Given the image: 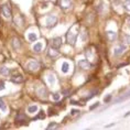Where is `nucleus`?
Wrapping results in <instances>:
<instances>
[{"label":"nucleus","mask_w":130,"mask_h":130,"mask_svg":"<svg viewBox=\"0 0 130 130\" xmlns=\"http://www.w3.org/2000/svg\"><path fill=\"white\" fill-rule=\"evenodd\" d=\"M78 32H79L78 25H77V24L73 25V27L69 30V32L66 33V40H67V43H69V44H72V45L75 44L76 39H77V35H78Z\"/></svg>","instance_id":"obj_1"},{"label":"nucleus","mask_w":130,"mask_h":130,"mask_svg":"<svg viewBox=\"0 0 130 130\" xmlns=\"http://www.w3.org/2000/svg\"><path fill=\"white\" fill-rule=\"evenodd\" d=\"M1 13L6 19H11V17H12L11 6L9 4H4L1 6Z\"/></svg>","instance_id":"obj_2"},{"label":"nucleus","mask_w":130,"mask_h":130,"mask_svg":"<svg viewBox=\"0 0 130 130\" xmlns=\"http://www.w3.org/2000/svg\"><path fill=\"white\" fill-rule=\"evenodd\" d=\"M40 67H41V64L39 63L38 61H30L28 63V65H27V69L29 71H32V72L40 70Z\"/></svg>","instance_id":"obj_3"},{"label":"nucleus","mask_w":130,"mask_h":130,"mask_svg":"<svg viewBox=\"0 0 130 130\" xmlns=\"http://www.w3.org/2000/svg\"><path fill=\"white\" fill-rule=\"evenodd\" d=\"M57 24V17H55V15H48L46 18V27L47 28H53L55 25Z\"/></svg>","instance_id":"obj_4"},{"label":"nucleus","mask_w":130,"mask_h":130,"mask_svg":"<svg viewBox=\"0 0 130 130\" xmlns=\"http://www.w3.org/2000/svg\"><path fill=\"white\" fill-rule=\"evenodd\" d=\"M126 50H127V46H126V45L120 44V45H118L117 47H115V50H113V55H115V56H119V55H121Z\"/></svg>","instance_id":"obj_5"},{"label":"nucleus","mask_w":130,"mask_h":130,"mask_svg":"<svg viewBox=\"0 0 130 130\" xmlns=\"http://www.w3.org/2000/svg\"><path fill=\"white\" fill-rule=\"evenodd\" d=\"M11 80L13 83L15 84H20L23 82V76L21 75V74H19V73H15V74H12V76H11Z\"/></svg>","instance_id":"obj_6"},{"label":"nucleus","mask_w":130,"mask_h":130,"mask_svg":"<svg viewBox=\"0 0 130 130\" xmlns=\"http://www.w3.org/2000/svg\"><path fill=\"white\" fill-rule=\"evenodd\" d=\"M78 66L82 70H88L90 67V63H89V61H87V60H80V61H78Z\"/></svg>","instance_id":"obj_7"},{"label":"nucleus","mask_w":130,"mask_h":130,"mask_svg":"<svg viewBox=\"0 0 130 130\" xmlns=\"http://www.w3.org/2000/svg\"><path fill=\"white\" fill-rule=\"evenodd\" d=\"M62 45V39L60 37L57 38H54L53 40H52V47L54 48H60Z\"/></svg>","instance_id":"obj_8"},{"label":"nucleus","mask_w":130,"mask_h":130,"mask_svg":"<svg viewBox=\"0 0 130 130\" xmlns=\"http://www.w3.org/2000/svg\"><path fill=\"white\" fill-rule=\"evenodd\" d=\"M60 6L63 9H69L72 6V1L71 0H60Z\"/></svg>","instance_id":"obj_9"},{"label":"nucleus","mask_w":130,"mask_h":130,"mask_svg":"<svg viewBox=\"0 0 130 130\" xmlns=\"http://www.w3.org/2000/svg\"><path fill=\"white\" fill-rule=\"evenodd\" d=\"M106 37H107V39H108V41L112 42V41H115L117 39V33L116 32H113V31H107L106 32Z\"/></svg>","instance_id":"obj_10"},{"label":"nucleus","mask_w":130,"mask_h":130,"mask_svg":"<svg viewBox=\"0 0 130 130\" xmlns=\"http://www.w3.org/2000/svg\"><path fill=\"white\" fill-rule=\"evenodd\" d=\"M129 98H130V89L127 93L123 94L122 96H120L119 98H117L116 99V103H121V102H123V100H127V99H129Z\"/></svg>","instance_id":"obj_11"},{"label":"nucleus","mask_w":130,"mask_h":130,"mask_svg":"<svg viewBox=\"0 0 130 130\" xmlns=\"http://www.w3.org/2000/svg\"><path fill=\"white\" fill-rule=\"evenodd\" d=\"M12 46H13L14 50H18V48L21 46L20 40H19V39H17V38H13V39H12Z\"/></svg>","instance_id":"obj_12"},{"label":"nucleus","mask_w":130,"mask_h":130,"mask_svg":"<svg viewBox=\"0 0 130 130\" xmlns=\"http://www.w3.org/2000/svg\"><path fill=\"white\" fill-rule=\"evenodd\" d=\"M69 70H70V64L67 63V62H63V64H62V66H61V71L64 74H66L69 72Z\"/></svg>","instance_id":"obj_13"},{"label":"nucleus","mask_w":130,"mask_h":130,"mask_svg":"<svg viewBox=\"0 0 130 130\" xmlns=\"http://www.w3.org/2000/svg\"><path fill=\"white\" fill-rule=\"evenodd\" d=\"M42 47H43V44L41 43V42H38V43H35L34 45H33V51L34 52H37V53H39V52H41L42 51Z\"/></svg>","instance_id":"obj_14"},{"label":"nucleus","mask_w":130,"mask_h":130,"mask_svg":"<svg viewBox=\"0 0 130 130\" xmlns=\"http://www.w3.org/2000/svg\"><path fill=\"white\" fill-rule=\"evenodd\" d=\"M48 56H51V57H55V56H57L58 55V51H57V48H54V47H52L48 50Z\"/></svg>","instance_id":"obj_15"},{"label":"nucleus","mask_w":130,"mask_h":130,"mask_svg":"<svg viewBox=\"0 0 130 130\" xmlns=\"http://www.w3.org/2000/svg\"><path fill=\"white\" fill-rule=\"evenodd\" d=\"M10 73H11L10 70L7 69V67H1V69H0V74H1V75H4V76H8Z\"/></svg>","instance_id":"obj_16"},{"label":"nucleus","mask_w":130,"mask_h":130,"mask_svg":"<svg viewBox=\"0 0 130 130\" xmlns=\"http://www.w3.org/2000/svg\"><path fill=\"white\" fill-rule=\"evenodd\" d=\"M38 106L37 105H32V106H29V108H28V111L29 113H34V112H37L38 111Z\"/></svg>","instance_id":"obj_17"},{"label":"nucleus","mask_w":130,"mask_h":130,"mask_svg":"<svg viewBox=\"0 0 130 130\" xmlns=\"http://www.w3.org/2000/svg\"><path fill=\"white\" fill-rule=\"evenodd\" d=\"M47 82L50 85H53V84L55 83V77L53 74H48V76H47Z\"/></svg>","instance_id":"obj_18"},{"label":"nucleus","mask_w":130,"mask_h":130,"mask_svg":"<svg viewBox=\"0 0 130 130\" xmlns=\"http://www.w3.org/2000/svg\"><path fill=\"white\" fill-rule=\"evenodd\" d=\"M0 110H1V111H6V110H7V106H6V104L2 98H0Z\"/></svg>","instance_id":"obj_19"},{"label":"nucleus","mask_w":130,"mask_h":130,"mask_svg":"<svg viewBox=\"0 0 130 130\" xmlns=\"http://www.w3.org/2000/svg\"><path fill=\"white\" fill-rule=\"evenodd\" d=\"M123 8H125L126 11L130 12V0H126V1L123 2Z\"/></svg>","instance_id":"obj_20"},{"label":"nucleus","mask_w":130,"mask_h":130,"mask_svg":"<svg viewBox=\"0 0 130 130\" xmlns=\"http://www.w3.org/2000/svg\"><path fill=\"white\" fill-rule=\"evenodd\" d=\"M38 94H39V95H40L41 97H46V89H45L44 87H43V88H41V89L38 90Z\"/></svg>","instance_id":"obj_21"},{"label":"nucleus","mask_w":130,"mask_h":130,"mask_svg":"<svg viewBox=\"0 0 130 130\" xmlns=\"http://www.w3.org/2000/svg\"><path fill=\"white\" fill-rule=\"evenodd\" d=\"M37 39H38V35L35 33H30V34H29V40H30L31 42L37 41Z\"/></svg>","instance_id":"obj_22"},{"label":"nucleus","mask_w":130,"mask_h":130,"mask_svg":"<svg viewBox=\"0 0 130 130\" xmlns=\"http://www.w3.org/2000/svg\"><path fill=\"white\" fill-rule=\"evenodd\" d=\"M56 127H57V125H56V123H55V122H51V123H50V125H48V126H47V129H52V128H56Z\"/></svg>","instance_id":"obj_23"},{"label":"nucleus","mask_w":130,"mask_h":130,"mask_svg":"<svg viewBox=\"0 0 130 130\" xmlns=\"http://www.w3.org/2000/svg\"><path fill=\"white\" fill-rule=\"evenodd\" d=\"M5 87H6L5 82H4V80H0V90H4Z\"/></svg>","instance_id":"obj_24"},{"label":"nucleus","mask_w":130,"mask_h":130,"mask_svg":"<svg viewBox=\"0 0 130 130\" xmlns=\"http://www.w3.org/2000/svg\"><path fill=\"white\" fill-rule=\"evenodd\" d=\"M110 99H111V95H107V96L105 97V99H104V102H105V103H108Z\"/></svg>","instance_id":"obj_25"},{"label":"nucleus","mask_w":130,"mask_h":130,"mask_svg":"<svg viewBox=\"0 0 130 130\" xmlns=\"http://www.w3.org/2000/svg\"><path fill=\"white\" fill-rule=\"evenodd\" d=\"M123 40L126 41V43H130V37L129 35H125V37H123Z\"/></svg>","instance_id":"obj_26"},{"label":"nucleus","mask_w":130,"mask_h":130,"mask_svg":"<svg viewBox=\"0 0 130 130\" xmlns=\"http://www.w3.org/2000/svg\"><path fill=\"white\" fill-rule=\"evenodd\" d=\"M60 94H54V95H53V99L54 100H58V99H60Z\"/></svg>","instance_id":"obj_27"},{"label":"nucleus","mask_w":130,"mask_h":130,"mask_svg":"<svg viewBox=\"0 0 130 130\" xmlns=\"http://www.w3.org/2000/svg\"><path fill=\"white\" fill-rule=\"evenodd\" d=\"M43 117H44V112L43 111H41L40 112V115H39L38 117H37V118H35V119H39V118H43Z\"/></svg>","instance_id":"obj_28"},{"label":"nucleus","mask_w":130,"mask_h":130,"mask_svg":"<svg viewBox=\"0 0 130 130\" xmlns=\"http://www.w3.org/2000/svg\"><path fill=\"white\" fill-rule=\"evenodd\" d=\"M98 105H99V103H96V104H94V105H93L92 107H90V109H94V108H96V107L98 106Z\"/></svg>","instance_id":"obj_29"},{"label":"nucleus","mask_w":130,"mask_h":130,"mask_svg":"<svg viewBox=\"0 0 130 130\" xmlns=\"http://www.w3.org/2000/svg\"><path fill=\"white\" fill-rule=\"evenodd\" d=\"M129 115H130V111H128V112H127V113H126V115H125V117H128Z\"/></svg>","instance_id":"obj_30"}]
</instances>
